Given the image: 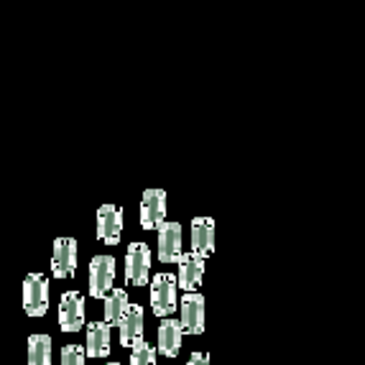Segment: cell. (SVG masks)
Segmentation results:
<instances>
[{
  "instance_id": "6da1fadb",
  "label": "cell",
  "mask_w": 365,
  "mask_h": 365,
  "mask_svg": "<svg viewBox=\"0 0 365 365\" xmlns=\"http://www.w3.org/2000/svg\"><path fill=\"white\" fill-rule=\"evenodd\" d=\"M24 309L29 317H43L49 309V279L43 274H29L24 281Z\"/></svg>"
},
{
  "instance_id": "7a4b0ae2",
  "label": "cell",
  "mask_w": 365,
  "mask_h": 365,
  "mask_svg": "<svg viewBox=\"0 0 365 365\" xmlns=\"http://www.w3.org/2000/svg\"><path fill=\"white\" fill-rule=\"evenodd\" d=\"M177 287H179V281L171 274H156V279L151 281L153 314L166 319L171 312L177 309Z\"/></svg>"
},
{
  "instance_id": "3957f363",
  "label": "cell",
  "mask_w": 365,
  "mask_h": 365,
  "mask_svg": "<svg viewBox=\"0 0 365 365\" xmlns=\"http://www.w3.org/2000/svg\"><path fill=\"white\" fill-rule=\"evenodd\" d=\"M115 281V258L95 256L90 263V294L95 299H105Z\"/></svg>"
},
{
  "instance_id": "277c9868",
  "label": "cell",
  "mask_w": 365,
  "mask_h": 365,
  "mask_svg": "<svg viewBox=\"0 0 365 365\" xmlns=\"http://www.w3.org/2000/svg\"><path fill=\"white\" fill-rule=\"evenodd\" d=\"M148 268H151V248L146 243H130L125 253V279L128 284L143 287L148 281Z\"/></svg>"
},
{
  "instance_id": "5b68a950",
  "label": "cell",
  "mask_w": 365,
  "mask_h": 365,
  "mask_svg": "<svg viewBox=\"0 0 365 365\" xmlns=\"http://www.w3.org/2000/svg\"><path fill=\"white\" fill-rule=\"evenodd\" d=\"M77 268V243L74 237H56L54 256H51V274L56 279H69Z\"/></svg>"
},
{
  "instance_id": "8992f818",
  "label": "cell",
  "mask_w": 365,
  "mask_h": 365,
  "mask_svg": "<svg viewBox=\"0 0 365 365\" xmlns=\"http://www.w3.org/2000/svg\"><path fill=\"white\" fill-rule=\"evenodd\" d=\"M85 324V297L79 292H67L59 304V327L64 332H79Z\"/></svg>"
},
{
  "instance_id": "52a82bcc",
  "label": "cell",
  "mask_w": 365,
  "mask_h": 365,
  "mask_svg": "<svg viewBox=\"0 0 365 365\" xmlns=\"http://www.w3.org/2000/svg\"><path fill=\"white\" fill-rule=\"evenodd\" d=\"M166 217V192L164 189H146L143 202H140V225L153 230L164 222Z\"/></svg>"
},
{
  "instance_id": "ba28073f",
  "label": "cell",
  "mask_w": 365,
  "mask_h": 365,
  "mask_svg": "<svg viewBox=\"0 0 365 365\" xmlns=\"http://www.w3.org/2000/svg\"><path fill=\"white\" fill-rule=\"evenodd\" d=\"M182 258V225L161 222L158 225V261L174 263Z\"/></svg>"
},
{
  "instance_id": "9c48e42d",
  "label": "cell",
  "mask_w": 365,
  "mask_h": 365,
  "mask_svg": "<svg viewBox=\"0 0 365 365\" xmlns=\"http://www.w3.org/2000/svg\"><path fill=\"white\" fill-rule=\"evenodd\" d=\"M182 327L189 335L205 332V297L195 292H187L182 297Z\"/></svg>"
},
{
  "instance_id": "30bf717a",
  "label": "cell",
  "mask_w": 365,
  "mask_h": 365,
  "mask_svg": "<svg viewBox=\"0 0 365 365\" xmlns=\"http://www.w3.org/2000/svg\"><path fill=\"white\" fill-rule=\"evenodd\" d=\"M123 232V210L115 205H103L98 210V237L105 245H118Z\"/></svg>"
},
{
  "instance_id": "8fae6325",
  "label": "cell",
  "mask_w": 365,
  "mask_h": 365,
  "mask_svg": "<svg viewBox=\"0 0 365 365\" xmlns=\"http://www.w3.org/2000/svg\"><path fill=\"white\" fill-rule=\"evenodd\" d=\"M177 263H179V289L200 287L202 276H205V256L192 250V253H182V258Z\"/></svg>"
},
{
  "instance_id": "7c38bea8",
  "label": "cell",
  "mask_w": 365,
  "mask_h": 365,
  "mask_svg": "<svg viewBox=\"0 0 365 365\" xmlns=\"http://www.w3.org/2000/svg\"><path fill=\"white\" fill-rule=\"evenodd\" d=\"M192 250L207 258L215 250V220L195 217L192 220Z\"/></svg>"
},
{
  "instance_id": "4fadbf2b",
  "label": "cell",
  "mask_w": 365,
  "mask_h": 365,
  "mask_svg": "<svg viewBox=\"0 0 365 365\" xmlns=\"http://www.w3.org/2000/svg\"><path fill=\"white\" fill-rule=\"evenodd\" d=\"M182 335H184L182 322L166 317L164 322H161V327H158V353L166 355V358H174L179 353V347H182Z\"/></svg>"
},
{
  "instance_id": "5bb4252c",
  "label": "cell",
  "mask_w": 365,
  "mask_h": 365,
  "mask_svg": "<svg viewBox=\"0 0 365 365\" xmlns=\"http://www.w3.org/2000/svg\"><path fill=\"white\" fill-rule=\"evenodd\" d=\"M140 335H143V309L135 304L120 319V345L133 347L138 340H143Z\"/></svg>"
},
{
  "instance_id": "9a60e30c",
  "label": "cell",
  "mask_w": 365,
  "mask_h": 365,
  "mask_svg": "<svg viewBox=\"0 0 365 365\" xmlns=\"http://www.w3.org/2000/svg\"><path fill=\"white\" fill-rule=\"evenodd\" d=\"M110 353V322H92L87 327V355L105 358Z\"/></svg>"
},
{
  "instance_id": "2e32d148",
  "label": "cell",
  "mask_w": 365,
  "mask_h": 365,
  "mask_svg": "<svg viewBox=\"0 0 365 365\" xmlns=\"http://www.w3.org/2000/svg\"><path fill=\"white\" fill-rule=\"evenodd\" d=\"M130 309L128 304V294L123 289H115L105 297V322L110 324H120V319L125 317V312Z\"/></svg>"
},
{
  "instance_id": "e0dca14e",
  "label": "cell",
  "mask_w": 365,
  "mask_h": 365,
  "mask_svg": "<svg viewBox=\"0 0 365 365\" xmlns=\"http://www.w3.org/2000/svg\"><path fill=\"white\" fill-rule=\"evenodd\" d=\"M29 365H51V337L49 335L29 337Z\"/></svg>"
},
{
  "instance_id": "ac0fdd59",
  "label": "cell",
  "mask_w": 365,
  "mask_h": 365,
  "mask_svg": "<svg viewBox=\"0 0 365 365\" xmlns=\"http://www.w3.org/2000/svg\"><path fill=\"white\" fill-rule=\"evenodd\" d=\"M130 365H156V350L148 342L138 340L133 345V355H130Z\"/></svg>"
},
{
  "instance_id": "d6986e66",
  "label": "cell",
  "mask_w": 365,
  "mask_h": 365,
  "mask_svg": "<svg viewBox=\"0 0 365 365\" xmlns=\"http://www.w3.org/2000/svg\"><path fill=\"white\" fill-rule=\"evenodd\" d=\"M61 365H85V353L82 347L77 345H67L61 350Z\"/></svg>"
},
{
  "instance_id": "ffe728a7",
  "label": "cell",
  "mask_w": 365,
  "mask_h": 365,
  "mask_svg": "<svg viewBox=\"0 0 365 365\" xmlns=\"http://www.w3.org/2000/svg\"><path fill=\"white\" fill-rule=\"evenodd\" d=\"M187 365H210V355L207 353H195L189 358Z\"/></svg>"
},
{
  "instance_id": "44dd1931",
  "label": "cell",
  "mask_w": 365,
  "mask_h": 365,
  "mask_svg": "<svg viewBox=\"0 0 365 365\" xmlns=\"http://www.w3.org/2000/svg\"><path fill=\"white\" fill-rule=\"evenodd\" d=\"M108 365H118V363H108Z\"/></svg>"
}]
</instances>
